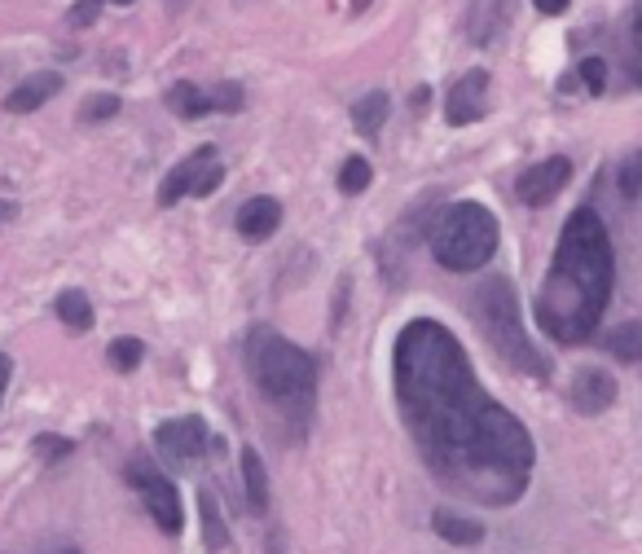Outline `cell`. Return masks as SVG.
<instances>
[{"label": "cell", "instance_id": "cell-1", "mask_svg": "<svg viewBox=\"0 0 642 554\" xmlns=\"http://www.w3.org/2000/svg\"><path fill=\"white\" fill-rule=\"evenodd\" d=\"M396 405L413 445L449 493L510 506L532 480V435L476 379L458 335L436 317H413L396 340Z\"/></svg>", "mask_w": 642, "mask_h": 554}, {"label": "cell", "instance_id": "cell-2", "mask_svg": "<svg viewBox=\"0 0 642 554\" xmlns=\"http://www.w3.org/2000/svg\"><path fill=\"white\" fill-rule=\"evenodd\" d=\"M612 278H616L612 243H607L598 211L590 207L572 211L559 234L542 295H538V321L555 344L572 348L594 335V325L603 321L607 299H612Z\"/></svg>", "mask_w": 642, "mask_h": 554}, {"label": "cell", "instance_id": "cell-3", "mask_svg": "<svg viewBox=\"0 0 642 554\" xmlns=\"http://www.w3.org/2000/svg\"><path fill=\"white\" fill-rule=\"evenodd\" d=\"M243 357H247V374L260 387V396L273 409H282L291 422H308L312 401H317V361L291 340H282L273 325L251 330Z\"/></svg>", "mask_w": 642, "mask_h": 554}, {"label": "cell", "instance_id": "cell-4", "mask_svg": "<svg viewBox=\"0 0 642 554\" xmlns=\"http://www.w3.org/2000/svg\"><path fill=\"white\" fill-rule=\"evenodd\" d=\"M432 256L449 273H471L484 269L497 256V216L484 202H449L432 220Z\"/></svg>", "mask_w": 642, "mask_h": 554}, {"label": "cell", "instance_id": "cell-5", "mask_svg": "<svg viewBox=\"0 0 642 554\" xmlns=\"http://www.w3.org/2000/svg\"><path fill=\"white\" fill-rule=\"evenodd\" d=\"M476 317H480L484 335H489V344H493V353H497L502 361H510L519 374L538 379V383L551 379V361H546L538 348H532L528 330H523V321H519L515 286H510L506 278L480 282V291H476Z\"/></svg>", "mask_w": 642, "mask_h": 554}, {"label": "cell", "instance_id": "cell-6", "mask_svg": "<svg viewBox=\"0 0 642 554\" xmlns=\"http://www.w3.org/2000/svg\"><path fill=\"white\" fill-rule=\"evenodd\" d=\"M221 181H225V163H221L217 146H198L189 159H181V163L163 176L159 202L172 207V202H181V198H207V194H217Z\"/></svg>", "mask_w": 642, "mask_h": 554}, {"label": "cell", "instance_id": "cell-7", "mask_svg": "<svg viewBox=\"0 0 642 554\" xmlns=\"http://www.w3.org/2000/svg\"><path fill=\"white\" fill-rule=\"evenodd\" d=\"M128 484L141 493V502H146L150 519H155V524H159L168 537H176V532L185 528L181 493H176V484H172L163 471H155L150 463H128Z\"/></svg>", "mask_w": 642, "mask_h": 554}, {"label": "cell", "instance_id": "cell-8", "mask_svg": "<svg viewBox=\"0 0 642 554\" xmlns=\"http://www.w3.org/2000/svg\"><path fill=\"white\" fill-rule=\"evenodd\" d=\"M155 445H159V454H163L172 467H189V463H198L207 450H221V440L211 435V427H207L202 418L185 414V418H168V422L155 427Z\"/></svg>", "mask_w": 642, "mask_h": 554}, {"label": "cell", "instance_id": "cell-9", "mask_svg": "<svg viewBox=\"0 0 642 554\" xmlns=\"http://www.w3.org/2000/svg\"><path fill=\"white\" fill-rule=\"evenodd\" d=\"M568 181H572V163H568L564 155H555V159H542L538 168H528V172L519 176L515 194H519V202H528V207H546V202H555V198L564 194Z\"/></svg>", "mask_w": 642, "mask_h": 554}, {"label": "cell", "instance_id": "cell-10", "mask_svg": "<svg viewBox=\"0 0 642 554\" xmlns=\"http://www.w3.org/2000/svg\"><path fill=\"white\" fill-rule=\"evenodd\" d=\"M489 110V71H467L454 88H449V101H445V115L454 128H467L476 120H484Z\"/></svg>", "mask_w": 642, "mask_h": 554}, {"label": "cell", "instance_id": "cell-11", "mask_svg": "<svg viewBox=\"0 0 642 554\" xmlns=\"http://www.w3.org/2000/svg\"><path fill=\"white\" fill-rule=\"evenodd\" d=\"M612 405H616V379L607 370H598V366L577 370V379H572V409L581 418H598Z\"/></svg>", "mask_w": 642, "mask_h": 554}, {"label": "cell", "instance_id": "cell-12", "mask_svg": "<svg viewBox=\"0 0 642 554\" xmlns=\"http://www.w3.org/2000/svg\"><path fill=\"white\" fill-rule=\"evenodd\" d=\"M234 225H238V234H243L247 243H269V238L277 234V225H282V202L269 198V194H256V198H247V202L238 207Z\"/></svg>", "mask_w": 642, "mask_h": 554}, {"label": "cell", "instance_id": "cell-13", "mask_svg": "<svg viewBox=\"0 0 642 554\" xmlns=\"http://www.w3.org/2000/svg\"><path fill=\"white\" fill-rule=\"evenodd\" d=\"M58 88H62V75H58V71H40V75L23 79V84L5 97V110H10V115H32V110H40L49 97H58Z\"/></svg>", "mask_w": 642, "mask_h": 554}, {"label": "cell", "instance_id": "cell-14", "mask_svg": "<svg viewBox=\"0 0 642 554\" xmlns=\"http://www.w3.org/2000/svg\"><path fill=\"white\" fill-rule=\"evenodd\" d=\"M243 493H247V510H256V515L269 510V471H264L256 445L243 450Z\"/></svg>", "mask_w": 642, "mask_h": 554}, {"label": "cell", "instance_id": "cell-15", "mask_svg": "<svg viewBox=\"0 0 642 554\" xmlns=\"http://www.w3.org/2000/svg\"><path fill=\"white\" fill-rule=\"evenodd\" d=\"M432 528H436V537H445L449 545H480L484 541V524H476V519H467V515H454V510H436L432 515Z\"/></svg>", "mask_w": 642, "mask_h": 554}, {"label": "cell", "instance_id": "cell-16", "mask_svg": "<svg viewBox=\"0 0 642 554\" xmlns=\"http://www.w3.org/2000/svg\"><path fill=\"white\" fill-rule=\"evenodd\" d=\"M168 106L176 110L181 120H207V115H217V110H211L207 88H198V84H189V79H181V84L168 93Z\"/></svg>", "mask_w": 642, "mask_h": 554}, {"label": "cell", "instance_id": "cell-17", "mask_svg": "<svg viewBox=\"0 0 642 554\" xmlns=\"http://www.w3.org/2000/svg\"><path fill=\"white\" fill-rule=\"evenodd\" d=\"M387 110H392L387 93H366V97L353 106V124H357V133H361V137H379L383 124H387Z\"/></svg>", "mask_w": 642, "mask_h": 554}, {"label": "cell", "instance_id": "cell-18", "mask_svg": "<svg viewBox=\"0 0 642 554\" xmlns=\"http://www.w3.org/2000/svg\"><path fill=\"white\" fill-rule=\"evenodd\" d=\"M607 353L625 366H642V321H625L607 335Z\"/></svg>", "mask_w": 642, "mask_h": 554}, {"label": "cell", "instance_id": "cell-19", "mask_svg": "<svg viewBox=\"0 0 642 554\" xmlns=\"http://www.w3.org/2000/svg\"><path fill=\"white\" fill-rule=\"evenodd\" d=\"M53 312H58V321H62V325H71V330H75V335L92 330V304H88V295H84V291H62V295H58V304H53Z\"/></svg>", "mask_w": 642, "mask_h": 554}, {"label": "cell", "instance_id": "cell-20", "mask_svg": "<svg viewBox=\"0 0 642 554\" xmlns=\"http://www.w3.org/2000/svg\"><path fill=\"white\" fill-rule=\"evenodd\" d=\"M198 515H202V541H207V550H225L230 532H225V519H221L217 497H211L207 489L198 493Z\"/></svg>", "mask_w": 642, "mask_h": 554}, {"label": "cell", "instance_id": "cell-21", "mask_svg": "<svg viewBox=\"0 0 642 554\" xmlns=\"http://www.w3.org/2000/svg\"><path fill=\"white\" fill-rule=\"evenodd\" d=\"M141 357H146V344L133 340V335H124V340H115L111 348H106V361H111L120 374H133L141 366Z\"/></svg>", "mask_w": 642, "mask_h": 554}, {"label": "cell", "instance_id": "cell-22", "mask_svg": "<svg viewBox=\"0 0 642 554\" xmlns=\"http://www.w3.org/2000/svg\"><path fill=\"white\" fill-rule=\"evenodd\" d=\"M120 115V97L115 93H92L84 106H79V120L84 124H101V120H111Z\"/></svg>", "mask_w": 642, "mask_h": 554}, {"label": "cell", "instance_id": "cell-23", "mask_svg": "<svg viewBox=\"0 0 642 554\" xmlns=\"http://www.w3.org/2000/svg\"><path fill=\"white\" fill-rule=\"evenodd\" d=\"M370 176H374L370 163H366L361 155H353V159L339 168V189H344V194H361V189L370 185Z\"/></svg>", "mask_w": 642, "mask_h": 554}, {"label": "cell", "instance_id": "cell-24", "mask_svg": "<svg viewBox=\"0 0 642 554\" xmlns=\"http://www.w3.org/2000/svg\"><path fill=\"white\" fill-rule=\"evenodd\" d=\"M616 185H620L625 198H638V194H642V150L625 155V163H620V172H616Z\"/></svg>", "mask_w": 642, "mask_h": 554}, {"label": "cell", "instance_id": "cell-25", "mask_svg": "<svg viewBox=\"0 0 642 554\" xmlns=\"http://www.w3.org/2000/svg\"><path fill=\"white\" fill-rule=\"evenodd\" d=\"M629 71L642 84V0H638V10H633V23H629Z\"/></svg>", "mask_w": 642, "mask_h": 554}, {"label": "cell", "instance_id": "cell-26", "mask_svg": "<svg viewBox=\"0 0 642 554\" xmlns=\"http://www.w3.org/2000/svg\"><path fill=\"white\" fill-rule=\"evenodd\" d=\"M207 97H211V110H238L243 106V88L238 84H217V88H207Z\"/></svg>", "mask_w": 642, "mask_h": 554}, {"label": "cell", "instance_id": "cell-27", "mask_svg": "<svg viewBox=\"0 0 642 554\" xmlns=\"http://www.w3.org/2000/svg\"><path fill=\"white\" fill-rule=\"evenodd\" d=\"M45 463H58V458H66L75 445H71V440H62V435H36V445H32Z\"/></svg>", "mask_w": 642, "mask_h": 554}, {"label": "cell", "instance_id": "cell-28", "mask_svg": "<svg viewBox=\"0 0 642 554\" xmlns=\"http://www.w3.org/2000/svg\"><path fill=\"white\" fill-rule=\"evenodd\" d=\"M581 79H585L590 93H603L607 88V62L603 58H585L581 62Z\"/></svg>", "mask_w": 642, "mask_h": 554}, {"label": "cell", "instance_id": "cell-29", "mask_svg": "<svg viewBox=\"0 0 642 554\" xmlns=\"http://www.w3.org/2000/svg\"><path fill=\"white\" fill-rule=\"evenodd\" d=\"M106 0H75V10H71V27H88L97 14H101Z\"/></svg>", "mask_w": 642, "mask_h": 554}, {"label": "cell", "instance_id": "cell-30", "mask_svg": "<svg viewBox=\"0 0 642 554\" xmlns=\"http://www.w3.org/2000/svg\"><path fill=\"white\" fill-rule=\"evenodd\" d=\"M532 5H538V10L546 14V19H559V14H564V10L572 5V0H532Z\"/></svg>", "mask_w": 642, "mask_h": 554}, {"label": "cell", "instance_id": "cell-31", "mask_svg": "<svg viewBox=\"0 0 642 554\" xmlns=\"http://www.w3.org/2000/svg\"><path fill=\"white\" fill-rule=\"evenodd\" d=\"M10 374H14V361L0 353V396H5V387H10Z\"/></svg>", "mask_w": 642, "mask_h": 554}, {"label": "cell", "instance_id": "cell-32", "mask_svg": "<svg viewBox=\"0 0 642 554\" xmlns=\"http://www.w3.org/2000/svg\"><path fill=\"white\" fill-rule=\"evenodd\" d=\"M14 211H18V207H14L10 198H0V230H5V220H14Z\"/></svg>", "mask_w": 642, "mask_h": 554}, {"label": "cell", "instance_id": "cell-33", "mask_svg": "<svg viewBox=\"0 0 642 554\" xmlns=\"http://www.w3.org/2000/svg\"><path fill=\"white\" fill-rule=\"evenodd\" d=\"M168 5H172V10H181V5H185V0H168Z\"/></svg>", "mask_w": 642, "mask_h": 554}, {"label": "cell", "instance_id": "cell-34", "mask_svg": "<svg viewBox=\"0 0 642 554\" xmlns=\"http://www.w3.org/2000/svg\"><path fill=\"white\" fill-rule=\"evenodd\" d=\"M115 5H133V0H115Z\"/></svg>", "mask_w": 642, "mask_h": 554}]
</instances>
